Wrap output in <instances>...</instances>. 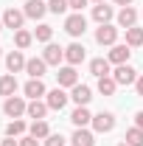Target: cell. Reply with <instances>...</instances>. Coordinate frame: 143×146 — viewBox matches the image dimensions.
<instances>
[{
	"label": "cell",
	"instance_id": "obj_19",
	"mask_svg": "<svg viewBox=\"0 0 143 146\" xmlns=\"http://www.w3.org/2000/svg\"><path fill=\"white\" fill-rule=\"evenodd\" d=\"M70 98L79 104V107H87L90 98H93V90H90L87 84H76V87H73V93H70Z\"/></svg>",
	"mask_w": 143,
	"mask_h": 146
},
{
	"label": "cell",
	"instance_id": "obj_15",
	"mask_svg": "<svg viewBox=\"0 0 143 146\" xmlns=\"http://www.w3.org/2000/svg\"><path fill=\"white\" fill-rule=\"evenodd\" d=\"M45 68H48V62H45L42 56H39V59L34 56V59L25 62V73H28L31 79H42V76H45Z\"/></svg>",
	"mask_w": 143,
	"mask_h": 146
},
{
	"label": "cell",
	"instance_id": "obj_9",
	"mask_svg": "<svg viewBox=\"0 0 143 146\" xmlns=\"http://www.w3.org/2000/svg\"><path fill=\"white\" fill-rule=\"evenodd\" d=\"M93 129H95V132H112V129H115V115H112V112H98V115H93Z\"/></svg>",
	"mask_w": 143,
	"mask_h": 146
},
{
	"label": "cell",
	"instance_id": "obj_27",
	"mask_svg": "<svg viewBox=\"0 0 143 146\" xmlns=\"http://www.w3.org/2000/svg\"><path fill=\"white\" fill-rule=\"evenodd\" d=\"M28 135H34V138H48V135H51L48 121H45V118H42V121H34V124L28 127Z\"/></svg>",
	"mask_w": 143,
	"mask_h": 146
},
{
	"label": "cell",
	"instance_id": "obj_40",
	"mask_svg": "<svg viewBox=\"0 0 143 146\" xmlns=\"http://www.w3.org/2000/svg\"><path fill=\"white\" fill-rule=\"evenodd\" d=\"M93 3H104V0H93Z\"/></svg>",
	"mask_w": 143,
	"mask_h": 146
},
{
	"label": "cell",
	"instance_id": "obj_21",
	"mask_svg": "<svg viewBox=\"0 0 143 146\" xmlns=\"http://www.w3.org/2000/svg\"><path fill=\"white\" fill-rule=\"evenodd\" d=\"M90 73H93L95 79H101V76H112V73H109V59H104V56L93 59V62H90Z\"/></svg>",
	"mask_w": 143,
	"mask_h": 146
},
{
	"label": "cell",
	"instance_id": "obj_17",
	"mask_svg": "<svg viewBox=\"0 0 143 146\" xmlns=\"http://www.w3.org/2000/svg\"><path fill=\"white\" fill-rule=\"evenodd\" d=\"M25 56H23V51H11V54L6 56V68H9V73H20L25 70Z\"/></svg>",
	"mask_w": 143,
	"mask_h": 146
},
{
	"label": "cell",
	"instance_id": "obj_31",
	"mask_svg": "<svg viewBox=\"0 0 143 146\" xmlns=\"http://www.w3.org/2000/svg\"><path fill=\"white\" fill-rule=\"evenodd\" d=\"M68 9H70L68 0H48V11H54V14H65Z\"/></svg>",
	"mask_w": 143,
	"mask_h": 146
},
{
	"label": "cell",
	"instance_id": "obj_32",
	"mask_svg": "<svg viewBox=\"0 0 143 146\" xmlns=\"http://www.w3.org/2000/svg\"><path fill=\"white\" fill-rule=\"evenodd\" d=\"M45 146H65V138L62 135H48L45 138Z\"/></svg>",
	"mask_w": 143,
	"mask_h": 146
},
{
	"label": "cell",
	"instance_id": "obj_13",
	"mask_svg": "<svg viewBox=\"0 0 143 146\" xmlns=\"http://www.w3.org/2000/svg\"><path fill=\"white\" fill-rule=\"evenodd\" d=\"M112 17H115L112 6H107V3H95V6H93V20H95L98 25H104V23H109Z\"/></svg>",
	"mask_w": 143,
	"mask_h": 146
},
{
	"label": "cell",
	"instance_id": "obj_41",
	"mask_svg": "<svg viewBox=\"0 0 143 146\" xmlns=\"http://www.w3.org/2000/svg\"><path fill=\"white\" fill-rule=\"evenodd\" d=\"M0 54H3V48H0Z\"/></svg>",
	"mask_w": 143,
	"mask_h": 146
},
{
	"label": "cell",
	"instance_id": "obj_20",
	"mask_svg": "<svg viewBox=\"0 0 143 146\" xmlns=\"http://www.w3.org/2000/svg\"><path fill=\"white\" fill-rule=\"evenodd\" d=\"M135 23H138V11H135L132 6H124V9L118 11V25H121V28H132Z\"/></svg>",
	"mask_w": 143,
	"mask_h": 146
},
{
	"label": "cell",
	"instance_id": "obj_6",
	"mask_svg": "<svg viewBox=\"0 0 143 146\" xmlns=\"http://www.w3.org/2000/svg\"><path fill=\"white\" fill-rule=\"evenodd\" d=\"M56 82H59V87H76L79 84V73L73 65H65V68H59L56 73Z\"/></svg>",
	"mask_w": 143,
	"mask_h": 146
},
{
	"label": "cell",
	"instance_id": "obj_30",
	"mask_svg": "<svg viewBox=\"0 0 143 146\" xmlns=\"http://www.w3.org/2000/svg\"><path fill=\"white\" fill-rule=\"evenodd\" d=\"M34 36H36V42H45V45H48V42H51V36H54V28L42 23V25L34 31Z\"/></svg>",
	"mask_w": 143,
	"mask_h": 146
},
{
	"label": "cell",
	"instance_id": "obj_29",
	"mask_svg": "<svg viewBox=\"0 0 143 146\" xmlns=\"http://www.w3.org/2000/svg\"><path fill=\"white\" fill-rule=\"evenodd\" d=\"M126 146H143V129L138 127H132V129H126Z\"/></svg>",
	"mask_w": 143,
	"mask_h": 146
},
{
	"label": "cell",
	"instance_id": "obj_12",
	"mask_svg": "<svg viewBox=\"0 0 143 146\" xmlns=\"http://www.w3.org/2000/svg\"><path fill=\"white\" fill-rule=\"evenodd\" d=\"M23 11H25V17L39 20V17H45V11H48V3H45V0H28Z\"/></svg>",
	"mask_w": 143,
	"mask_h": 146
},
{
	"label": "cell",
	"instance_id": "obj_11",
	"mask_svg": "<svg viewBox=\"0 0 143 146\" xmlns=\"http://www.w3.org/2000/svg\"><path fill=\"white\" fill-rule=\"evenodd\" d=\"M45 96H48L45 101H48V107H51V110H65V104H68V98H70V96H68V93L62 90V87H56V90L45 93Z\"/></svg>",
	"mask_w": 143,
	"mask_h": 146
},
{
	"label": "cell",
	"instance_id": "obj_1",
	"mask_svg": "<svg viewBox=\"0 0 143 146\" xmlns=\"http://www.w3.org/2000/svg\"><path fill=\"white\" fill-rule=\"evenodd\" d=\"M65 31L70 36H81L84 31H87V20H84V14L81 11H73L70 17L65 20Z\"/></svg>",
	"mask_w": 143,
	"mask_h": 146
},
{
	"label": "cell",
	"instance_id": "obj_36",
	"mask_svg": "<svg viewBox=\"0 0 143 146\" xmlns=\"http://www.w3.org/2000/svg\"><path fill=\"white\" fill-rule=\"evenodd\" d=\"M135 90H138V96H143V73L138 76V82H135Z\"/></svg>",
	"mask_w": 143,
	"mask_h": 146
},
{
	"label": "cell",
	"instance_id": "obj_5",
	"mask_svg": "<svg viewBox=\"0 0 143 146\" xmlns=\"http://www.w3.org/2000/svg\"><path fill=\"white\" fill-rule=\"evenodd\" d=\"M0 20H3V25H6V28L20 31V28H23V23H25V11H20V9L11 6V9H6V14H3Z\"/></svg>",
	"mask_w": 143,
	"mask_h": 146
},
{
	"label": "cell",
	"instance_id": "obj_3",
	"mask_svg": "<svg viewBox=\"0 0 143 146\" xmlns=\"http://www.w3.org/2000/svg\"><path fill=\"white\" fill-rule=\"evenodd\" d=\"M115 39H118V28H115V25L104 23V25L95 28V42H98V45H109V48H112Z\"/></svg>",
	"mask_w": 143,
	"mask_h": 146
},
{
	"label": "cell",
	"instance_id": "obj_4",
	"mask_svg": "<svg viewBox=\"0 0 143 146\" xmlns=\"http://www.w3.org/2000/svg\"><path fill=\"white\" fill-rule=\"evenodd\" d=\"M112 79H115L118 84H135V82H138V70H135L132 65H115Z\"/></svg>",
	"mask_w": 143,
	"mask_h": 146
},
{
	"label": "cell",
	"instance_id": "obj_33",
	"mask_svg": "<svg viewBox=\"0 0 143 146\" xmlns=\"http://www.w3.org/2000/svg\"><path fill=\"white\" fill-rule=\"evenodd\" d=\"M20 146H39V138H34V135H23V138H20Z\"/></svg>",
	"mask_w": 143,
	"mask_h": 146
},
{
	"label": "cell",
	"instance_id": "obj_14",
	"mask_svg": "<svg viewBox=\"0 0 143 146\" xmlns=\"http://www.w3.org/2000/svg\"><path fill=\"white\" fill-rule=\"evenodd\" d=\"M42 59H45L48 65H56V68H59V62L65 59V48H59V45H54V42H48V45H45Z\"/></svg>",
	"mask_w": 143,
	"mask_h": 146
},
{
	"label": "cell",
	"instance_id": "obj_18",
	"mask_svg": "<svg viewBox=\"0 0 143 146\" xmlns=\"http://www.w3.org/2000/svg\"><path fill=\"white\" fill-rule=\"evenodd\" d=\"M70 143L73 146H95V138H93V132H90L87 127H79L76 132H73Z\"/></svg>",
	"mask_w": 143,
	"mask_h": 146
},
{
	"label": "cell",
	"instance_id": "obj_34",
	"mask_svg": "<svg viewBox=\"0 0 143 146\" xmlns=\"http://www.w3.org/2000/svg\"><path fill=\"white\" fill-rule=\"evenodd\" d=\"M68 3H70V9H73V11H81V9L87 6L90 0H68Z\"/></svg>",
	"mask_w": 143,
	"mask_h": 146
},
{
	"label": "cell",
	"instance_id": "obj_26",
	"mask_svg": "<svg viewBox=\"0 0 143 146\" xmlns=\"http://www.w3.org/2000/svg\"><path fill=\"white\" fill-rule=\"evenodd\" d=\"M115 90H118V82H115L112 76H101V79H98V93H101V96H112Z\"/></svg>",
	"mask_w": 143,
	"mask_h": 146
},
{
	"label": "cell",
	"instance_id": "obj_38",
	"mask_svg": "<svg viewBox=\"0 0 143 146\" xmlns=\"http://www.w3.org/2000/svg\"><path fill=\"white\" fill-rule=\"evenodd\" d=\"M115 3H118V6H129L132 0H115Z\"/></svg>",
	"mask_w": 143,
	"mask_h": 146
},
{
	"label": "cell",
	"instance_id": "obj_28",
	"mask_svg": "<svg viewBox=\"0 0 143 146\" xmlns=\"http://www.w3.org/2000/svg\"><path fill=\"white\" fill-rule=\"evenodd\" d=\"M25 121H20V118H11L9 121V127H6V135L9 138H20V135H25Z\"/></svg>",
	"mask_w": 143,
	"mask_h": 146
},
{
	"label": "cell",
	"instance_id": "obj_10",
	"mask_svg": "<svg viewBox=\"0 0 143 146\" xmlns=\"http://www.w3.org/2000/svg\"><path fill=\"white\" fill-rule=\"evenodd\" d=\"M48 101H39V98H34V101H28V110H25V115L28 118H34V121H42L45 115H48Z\"/></svg>",
	"mask_w": 143,
	"mask_h": 146
},
{
	"label": "cell",
	"instance_id": "obj_25",
	"mask_svg": "<svg viewBox=\"0 0 143 146\" xmlns=\"http://www.w3.org/2000/svg\"><path fill=\"white\" fill-rule=\"evenodd\" d=\"M31 42H34V34H31V31H25V28L14 31V45H17L20 51H25V48H28Z\"/></svg>",
	"mask_w": 143,
	"mask_h": 146
},
{
	"label": "cell",
	"instance_id": "obj_7",
	"mask_svg": "<svg viewBox=\"0 0 143 146\" xmlns=\"http://www.w3.org/2000/svg\"><path fill=\"white\" fill-rule=\"evenodd\" d=\"M129 54H132V51H129V45H118V42H115V45H112V48H109V54H107V59H109V65H126V62H129Z\"/></svg>",
	"mask_w": 143,
	"mask_h": 146
},
{
	"label": "cell",
	"instance_id": "obj_42",
	"mask_svg": "<svg viewBox=\"0 0 143 146\" xmlns=\"http://www.w3.org/2000/svg\"><path fill=\"white\" fill-rule=\"evenodd\" d=\"M121 146H126V143H121Z\"/></svg>",
	"mask_w": 143,
	"mask_h": 146
},
{
	"label": "cell",
	"instance_id": "obj_37",
	"mask_svg": "<svg viewBox=\"0 0 143 146\" xmlns=\"http://www.w3.org/2000/svg\"><path fill=\"white\" fill-rule=\"evenodd\" d=\"M0 146H20V143H17V141H14V138H6V141H3V143H0Z\"/></svg>",
	"mask_w": 143,
	"mask_h": 146
},
{
	"label": "cell",
	"instance_id": "obj_8",
	"mask_svg": "<svg viewBox=\"0 0 143 146\" xmlns=\"http://www.w3.org/2000/svg\"><path fill=\"white\" fill-rule=\"evenodd\" d=\"M65 62L73 65V68L81 65V62H84V45H81V42H70V45L65 48Z\"/></svg>",
	"mask_w": 143,
	"mask_h": 146
},
{
	"label": "cell",
	"instance_id": "obj_35",
	"mask_svg": "<svg viewBox=\"0 0 143 146\" xmlns=\"http://www.w3.org/2000/svg\"><path fill=\"white\" fill-rule=\"evenodd\" d=\"M135 127L143 129V110H140V112H135Z\"/></svg>",
	"mask_w": 143,
	"mask_h": 146
},
{
	"label": "cell",
	"instance_id": "obj_2",
	"mask_svg": "<svg viewBox=\"0 0 143 146\" xmlns=\"http://www.w3.org/2000/svg\"><path fill=\"white\" fill-rule=\"evenodd\" d=\"M25 110H28V104H25L20 96H9V98L3 101V112H6L9 118H20V115H25Z\"/></svg>",
	"mask_w": 143,
	"mask_h": 146
},
{
	"label": "cell",
	"instance_id": "obj_22",
	"mask_svg": "<svg viewBox=\"0 0 143 146\" xmlns=\"http://www.w3.org/2000/svg\"><path fill=\"white\" fill-rule=\"evenodd\" d=\"M70 121L76 124V129L79 127H87V124H93V115H90V110L87 107H76L70 112Z\"/></svg>",
	"mask_w": 143,
	"mask_h": 146
},
{
	"label": "cell",
	"instance_id": "obj_23",
	"mask_svg": "<svg viewBox=\"0 0 143 146\" xmlns=\"http://www.w3.org/2000/svg\"><path fill=\"white\" fill-rule=\"evenodd\" d=\"M17 93V79H14V73H6V76H0V96H14Z\"/></svg>",
	"mask_w": 143,
	"mask_h": 146
},
{
	"label": "cell",
	"instance_id": "obj_16",
	"mask_svg": "<svg viewBox=\"0 0 143 146\" xmlns=\"http://www.w3.org/2000/svg\"><path fill=\"white\" fill-rule=\"evenodd\" d=\"M23 93H25V96L34 101V98H42V96H45L48 90H45L42 79H28V82H25V87H23Z\"/></svg>",
	"mask_w": 143,
	"mask_h": 146
},
{
	"label": "cell",
	"instance_id": "obj_39",
	"mask_svg": "<svg viewBox=\"0 0 143 146\" xmlns=\"http://www.w3.org/2000/svg\"><path fill=\"white\" fill-rule=\"evenodd\" d=\"M3 28H6V25H3V20H0V31H3Z\"/></svg>",
	"mask_w": 143,
	"mask_h": 146
},
{
	"label": "cell",
	"instance_id": "obj_24",
	"mask_svg": "<svg viewBox=\"0 0 143 146\" xmlns=\"http://www.w3.org/2000/svg\"><path fill=\"white\" fill-rule=\"evenodd\" d=\"M126 45H129V48H138V45H143V28H138V25L126 28Z\"/></svg>",
	"mask_w": 143,
	"mask_h": 146
}]
</instances>
